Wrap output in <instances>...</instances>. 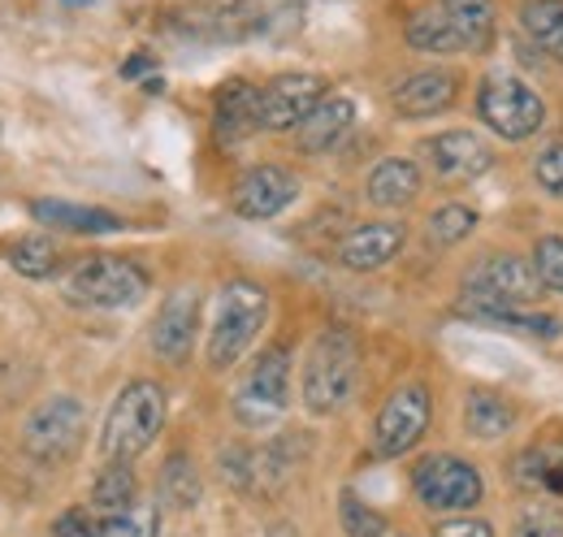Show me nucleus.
<instances>
[{
	"instance_id": "nucleus-5",
	"label": "nucleus",
	"mask_w": 563,
	"mask_h": 537,
	"mask_svg": "<svg viewBox=\"0 0 563 537\" xmlns=\"http://www.w3.org/2000/svg\"><path fill=\"white\" fill-rule=\"evenodd\" d=\"M477 118L507 143H525L547 127V100L516 74L494 69L477 87Z\"/></svg>"
},
{
	"instance_id": "nucleus-12",
	"label": "nucleus",
	"mask_w": 563,
	"mask_h": 537,
	"mask_svg": "<svg viewBox=\"0 0 563 537\" xmlns=\"http://www.w3.org/2000/svg\"><path fill=\"white\" fill-rule=\"evenodd\" d=\"M299 200V178L282 165H252L239 174L234 191H230V208L247 221H269L286 212L290 204Z\"/></svg>"
},
{
	"instance_id": "nucleus-31",
	"label": "nucleus",
	"mask_w": 563,
	"mask_h": 537,
	"mask_svg": "<svg viewBox=\"0 0 563 537\" xmlns=\"http://www.w3.org/2000/svg\"><path fill=\"white\" fill-rule=\"evenodd\" d=\"M156 534H161V507L156 503H135V507L100 520V537H156Z\"/></svg>"
},
{
	"instance_id": "nucleus-38",
	"label": "nucleus",
	"mask_w": 563,
	"mask_h": 537,
	"mask_svg": "<svg viewBox=\"0 0 563 537\" xmlns=\"http://www.w3.org/2000/svg\"><path fill=\"white\" fill-rule=\"evenodd\" d=\"M147 66H152V57H135V62H126V66H122V74H126V78H135V74H143Z\"/></svg>"
},
{
	"instance_id": "nucleus-1",
	"label": "nucleus",
	"mask_w": 563,
	"mask_h": 537,
	"mask_svg": "<svg viewBox=\"0 0 563 537\" xmlns=\"http://www.w3.org/2000/svg\"><path fill=\"white\" fill-rule=\"evenodd\" d=\"M355 382H360V342L352 330L330 326L312 338L308 355H303V377H299V395L312 416H334L355 399Z\"/></svg>"
},
{
	"instance_id": "nucleus-29",
	"label": "nucleus",
	"mask_w": 563,
	"mask_h": 537,
	"mask_svg": "<svg viewBox=\"0 0 563 537\" xmlns=\"http://www.w3.org/2000/svg\"><path fill=\"white\" fill-rule=\"evenodd\" d=\"M473 230H477V208H468V204H442V208L429 212V226H424L433 248H455Z\"/></svg>"
},
{
	"instance_id": "nucleus-14",
	"label": "nucleus",
	"mask_w": 563,
	"mask_h": 537,
	"mask_svg": "<svg viewBox=\"0 0 563 537\" xmlns=\"http://www.w3.org/2000/svg\"><path fill=\"white\" fill-rule=\"evenodd\" d=\"M196 330H200V295L196 291H174L161 313L152 317V351L165 360V364H187L191 347H196Z\"/></svg>"
},
{
	"instance_id": "nucleus-13",
	"label": "nucleus",
	"mask_w": 563,
	"mask_h": 537,
	"mask_svg": "<svg viewBox=\"0 0 563 537\" xmlns=\"http://www.w3.org/2000/svg\"><path fill=\"white\" fill-rule=\"evenodd\" d=\"M421 152L442 183H473L494 165V147L477 131H438L424 139Z\"/></svg>"
},
{
	"instance_id": "nucleus-39",
	"label": "nucleus",
	"mask_w": 563,
	"mask_h": 537,
	"mask_svg": "<svg viewBox=\"0 0 563 537\" xmlns=\"http://www.w3.org/2000/svg\"><path fill=\"white\" fill-rule=\"evenodd\" d=\"M265 537H299V534H295V525L278 520V525H269V529H265Z\"/></svg>"
},
{
	"instance_id": "nucleus-32",
	"label": "nucleus",
	"mask_w": 563,
	"mask_h": 537,
	"mask_svg": "<svg viewBox=\"0 0 563 537\" xmlns=\"http://www.w3.org/2000/svg\"><path fill=\"white\" fill-rule=\"evenodd\" d=\"M339 520H343V534L347 537H386V516L373 512L355 490H343V498H339Z\"/></svg>"
},
{
	"instance_id": "nucleus-33",
	"label": "nucleus",
	"mask_w": 563,
	"mask_h": 537,
	"mask_svg": "<svg viewBox=\"0 0 563 537\" xmlns=\"http://www.w3.org/2000/svg\"><path fill=\"white\" fill-rule=\"evenodd\" d=\"M511 537H563V507L555 503H533L516 516Z\"/></svg>"
},
{
	"instance_id": "nucleus-4",
	"label": "nucleus",
	"mask_w": 563,
	"mask_h": 537,
	"mask_svg": "<svg viewBox=\"0 0 563 537\" xmlns=\"http://www.w3.org/2000/svg\"><path fill=\"white\" fill-rule=\"evenodd\" d=\"M66 299L78 308H100V313H118V308H135L143 295L152 291L147 268L126 261V256H87L66 273L62 282Z\"/></svg>"
},
{
	"instance_id": "nucleus-3",
	"label": "nucleus",
	"mask_w": 563,
	"mask_h": 537,
	"mask_svg": "<svg viewBox=\"0 0 563 537\" xmlns=\"http://www.w3.org/2000/svg\"><path fill=\"white\" fill-rule=\"evenodd\" d=\"M165 412H169V403H165V391L156 382L140 377V382L122 386V395L113 399L109 416H104V429H100L104 460H122V464L140 460L143 451L161 438Z\"/></svg>"
},
{
	"instance_id": "nucleus-40",
	"label": "nucleus",
	"mask_w": 563,
	"mask_h": 537,
	"mask_svg": "<svg viewBox=\"0 0 563 537\" xmlns=\"http://www.w3.org/2000/svg\"><path fill=\"white\" fill-rule=\"evenodd\" d=\"M66 4H87V0H66Z\"/></svg>"
},
{
	"instance_id": "nucleus-27",
	"label": "nucleus",
	"mask_w": 563,
	"mask_h": 537,
	"mask_svg": "<svg viewBox=\"0 0 563 537\" xmlns=\"http://www.w3.org/2000/svg\"><path fill=\"white\" fill-rule=\"evenodd\" d=\"M135 503H140V481H135L131 464L109 460V469H100V476L91 481V512L104 520V516H118Z\"/></svg>"
},
{
	"instance_id": "nucleus-18",
	"label": "nucleus",
	"mask_w": 563,
	"mask_h": 537,
	"mask_svg": "<svg viewBox=\"0 0 563 537\" xmlns=\"http://www.w3.org/2000/svg\"><path fill=\"white\" fill-rule=\"evenodd\" d=\"M212 131H217L221 143H243L247 134L261 131V87H252V83H243V78H230V83L217 91Z\"/></svg>"
},
{
	"instance_id": "nucleus-26",
	"label": "nucleus",
	"mask_w": 563,
	"mask_h": 537,
	"mask_svg": "<svg viewBox=\"0 0 563 537\" xmlns=\"http://www.w3.org/2000/svg\"><path fill=\"white\" fill-rule=\"evenodd\" d=\"M404 35H408V44H412L417 53H433V57L464 53L460 31H455V22L446 18V9H442V4H429V9H421V13H412Z\"/></svg>"
},
{
	"instance_id": "nucleus-6",
	"label": "nucleus",
	"mask_w": 563,
	"mask_h": 537,
	"mask_svg": "<svg viewBox=\"0 0 563 537\" xmlns=\"http://www.w3.org/2000/svg\"><path fill=\"white\" fill-rule=\"evenodd\" d=\"M82 434H87V407L74 395H53L26 416L22 451L44 469H62L78 456Z\"/></svg>"
},
{
	"instance_id": "nucleus-30",
	"label": "nucleus",
	"mask_w": 563,
	"mask_h": 537,
	"mask_svg": "<svg viewBox=\"0 0 563 537\" xmlns=\"http://www.w3.org/2000/svg\"><path fill=\"white\" fill-rule=\"evenodd\" d=\"M9 265L18 268L22 277H53L57 265H62V252H57V243L48 234H26V239L13 243Z\"/></svg>"
},
{
	"instance_id": "nucleus-8",
	"label": "nucleus",
	"mask_w": 563,
	"mask_h": 537,
	"mask_svg": "<svg viewBox=\"0 0 563 537\" xmlns=\"http://www.w3.org/2000/svg\"><path fill=\"white\" fill-rule=\"evenodd\" d=\"M412 494L429 512H468L482 503L486 481L460 456H424L412 469Z\"/></svg>"
},
{
	"instance_id": "nucleus-19",
	"label": "nucleus",
	"mask_w": 563,
	"mask_h": 537,
	"mask_svg": "<svg viewBox=\"0 0 563 537\" xmlns=\"http://www.w3.org/2000/svg\"><path fill=\"white\" fill-rule=\"evenodd\" d=\"M364 196L377 208H408V204L421 196V169L417 161L408 156H386L373 165L368 183H364Z\"/></svg>"
},
{
	"instance_id": "nucleus-37",
	"label": "nucleus",
	"mask_w": 563,
	"mask_h": 537,
	"mask_svg": "<svg viewBox=\"0 0 563 537\" xmlns=\"http://www.w3.org/2000/svg\"><path fill=\"white\" fill-rule=\"evenodd\" d=\"M433 537H494L490 520H473V516H460V520H442Z\"/></svg>"
},
{
	"instance_id": "nucleus-10",
	"label": "nucleus",
	"mask_w": 563,
	"mask_h": 537,
	"mask_svg": "<svg viewBox=\"0 0 563 537\" xmlns=\"http://www.w3.org/2000/svg\"><path fill=\"white\" fill-rule=\"evenodd\" d=\"M542 295V277L533 261L498 252L486 256L477 268H468L464 277V299H482V304H511V308H533Z\"/></svg>"
},
{
	"instance_id": "nucleus-25",
	"label": "nucleus",
	"mask_w": 563,
	"mask_h": 537,
	"mask_svg": "<svg viewBox=\"0 0 563 537\" xmlns=\"http://www.w3.org/2000/svg\"><path fill=\"white\" fill-rule=\"evenodd\" d=\"M516 481H520L525 490L563 494V438L533 442L529 451H520V456H516Z\"/></svg>"
},
{
	"instance_id": "nucleus-36",
	"label": "nucleus",
	"mask_w": 563,
	"mask_h": 537,
	"mask_svg": "<svg viewBox=\"0 0 563 537\" xmlns=\"http://www.w3.org/2000/svg\"><path fill=\"white\" fill-rule=\"evenodd\" d=\"M53 537H100V520L87 507H70L53 520Z\"/></svg>"
},
{
	"instance_id": "nucleus-7",
	"label": "nucleus",
	"mask_w": 563,
	"mask_h": 537,
	"mask_svg": "<svg viewBox=\"0 0 563 537\" xmlns=\"http://www.w3.org/2000/svg\"><path fill=\"white\" fill-rule=\"evenodd\" d=\"M290 407V347H265L234 391V416L247 429H269Z\"/></svg>"
},
{
	"instance_id": "nucleus-17",
	"label": "nucleus",
	"mask_w": 563,
	"mask_h": 537,
	"mask_svg": "<svg viewBox=\"0 0 563 537\" xmlns=\"http://www.w3.org/2000/svg\"><path fill=\"white\" fill-rule=\"evenodd\" d=\"M355 127V100L352 96H325L303 122H299V131H295V143H299V152L303 156H325V152H334Z\"/></svg>"
},
{
	"instance_id": "nucleus-11",
	"label": "nucleus",
	"mask_w": 563,
	"mask_h": 537,
	"mask_svg": "<svg viewBox=\"0 0 563 537\" xmlns=\"http://www.w3.org/2000/svg\"><path fill=\"white\" fill-rule=\"evenodd\" d=\"M325 100L321 74H278L261 87V131H299V122Z\"/></svg>"
},
{
	"instance_id": "nucleus-23",
	"label": "nucleus",
	"mask_w": 563,
	"mask_h": 537,
	"mask_svg": "<svg viewBox=\"0 0 563 537\" xmlns=\"http://www.w3.org/2000/svg\"><path fill=\"white\" fill-rule=\"evenodd\" d=\"M446 9V18L460 31L464 53H490L494 31H498V9L494 0H438Z\"/></svg>"
},
{
	"instance_id": "nucleus-34",
	"label": "nucleus",
	"mask_w": 563,
	"mask_h": 537,
	"mask_svg": "<svg viewBox=\"0 0 563 537\" xmlns=\"http://www.w3.org/2000/svg\"><path fill=\"white\" fill-rule=\"evenodd\" d=\"M529 261H533L547 291H563V234H542L533 243V256Z\"/></svg>"
},
{
	"instance_id": "nucleus-15",
	"label": "nucleus",
	"mask_w": 563,
	"mask_h": 537,
	"mask_svg": "<svg viewBox=\"0 0 563 537\" xmlns=\"http://www.w3.org/2000/svg\"><path fill=\"white\" fill-rule=\"evenodd\" d=\"M404 226L399 221H364V226H355L343 234V243H339V265L347 268V273H377V268H386L395 256H399V248H404Z\"/></svg>"
},
{
	"instance_id": "nucleus-9",
	"label": "nucleus",
	"mask_w": 563,
	"mask_h": 537,
	"mask_svg": "<svg viewBox=\"0 0 563 537\" xmlns=\"http://www.w3.org/2000/svg\"><path fill=\"white\" fill-rule=\"evenodd\" d=\"M429 416H433V399H429V391L421 382L399 386L390 399L382 403V412L373 420V456H382V460L408 456L424 438Z\"/></svg>"
},
{
	"instance_id": "nucleus-2",
	"label": "nucleus",
	"mask_w": 563,
	"mask_h": 537,
	"mask_svg": "<svg viewBox=\"0 0 563 537\" xmlns=\"http://www.w3.org/2000/svg\"><path fill=\"white\" fill-rule=\"evenodd\" d=\"M269 317V291L252 277H234L217 291V308H212L209 326V369L225 373L230 364L243 360V351L256 342Z\"/></svg>"
},
{
	"instance_id": "nucleus-20",
	"label": "nucleus",
	"mask_w": 563,
	"mask_h": 537,
	"mask_svg": "<svg viewBox=\"0 0 563 537\" xmlns=\"http://www.w3.org/2000/svg\"><path fill=\"white\" fill-rule=\"evenodd\" d=\"M31 217L48 230H66V234H113L122 230V217L91 208V204H70V200H35Z\"/></svg>"
},
{
	"instance_id": "nucleus-16",
	"label": "nucleus",
	"mask_w": 563,
	"mask_h": 537,
	"mask_svg": "<svg viewBox=\"0 0 563 537\" xmlns=\"http://www.w3.org/2000/svg\"><path fill=\"white\" fill-rule=\"evenodd\" d=\"M455 96H460V74L433 66V69L408 74V78L390 91V105H395V113H404V118H438V113H446V109L455 105Z\"/></svg>"
},
{
	"instance_id": "nucleus-21",
	"label": "nucleus",
	"mask_w": 563,
	"mask_h": 537,
	"mask_svg": "<svg viewBox=\"0 0 563 537\" xmlns=\"http://www.w3.org/2000/svg\"><path fill=\"white\" fill-rule=\"evenodd\" d=\"M464 317L473 321H486V326H503L511 335L525 338H560L563 321L551 313H538V308H511V304H482V299H464L460 304Z\"/></svg>"
},
{
	"instance_id": "nucleus-28",
	"label": "nucleus",
	"mask_w": 563,
	"mask_h": 537,
	"mask_svg": "<svg viewBox=\"0 0 563 537\" xmlns=\"http://www.w3.org/2000/svg\"><path fill=\"white\" fill-rule=\"evenodd\" d=\"M200 494H205V485H200L196 460L183 456V451L169 456L165 469H161V498H165L169 507H178V512H191V507L200 503Z\"/></svg>"
},
{
	"instance_id": "nucleus-24",
	"label": "nucleus",
	"mask_w": 563,
	"mask_h": 537,
	"mask_svg": "<svg viewBox=\"0 0 563 537\" xmlns=\"http://www.w3.org/2000/svg\"><path fill=\"white\" fill-rule=\"evenodd\" d=\"M516 425V407L498 391H468L464 395V429L477 442H494Z\"/></svg>"
},
{
	"instance_id": "nucleus-35",
	"label": "nucleus",
	"mask_w": 563,
	"mask_h": 537,
	"mask_svg": "<svg viewBox=\"0 0 563 537\" xmlns=\"http://www.w3.org/2000/svg\"><path fill=\"white\" fill-rule=\"evenodd\" d=\"M533 183L551 196V200H563V143H551L533 156Z\"/></svg>"
},
{
	"instance_id": "nucleus-22",
	"label": "nucleus",
	"mask_w": 563,
	"mask_h": 537,
	"mask_svg": "<svg viewBox=\"0 0 563 537\" xmlns=\"http://www.w3.org/2000/svg\"><path fill=\"white\" fill-rule=\"evenodd\" d=\"M520 31L547 62L563 66V0H525Z\"/></svg>"
}]
</instances>
